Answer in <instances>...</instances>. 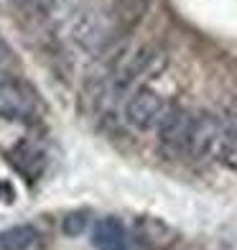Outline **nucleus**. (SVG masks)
<instances>
[{
	"instance_id": "nucleus-1",
	"label": "nucleus",
	"mask_w": 237,
	"mask_h": 250,
	"mask_svg": "<svg viewBox=\"0 0 237 250\" xmlns=\"http://www.w3.org/2000/svg\"><path fill=\"white\" fill-rule=\"evenodd\" d=\"M115 31L118 26H115L112 13H107L102 8H95V5L77 8L69 18V23H66L69 41L79 51H87V54L105 49L112 41V36H115Z\"/></svg>"
},
{
	"instance_id": "nucleus-2",
	"label": "nucleus",
	"mask_w": 237,
	"mask_h": 250,
	"mask_svg": "<svg viewBox=\"0 0 237 250\" xmlns=\"http://www.w3.org/2000/svg\"><path fill=\"white\" fill-rule=\"evenodd\" d=\"M166 112V100L151 87H138L135 92L125 100V107H122V118L125 125L138 133L153 130L161 115Z\"/></svg>"
},
{
	"instance_id": "nucleus-3",
	"label": "nucleus",
	"mask_w": 237,
	"mask_h": 250,
	"mask_svg": "<svg viewBox=\"0 0 237 250\" xmlns=\"http://www.w3.org/2000/svg\"><path fill=\"white\" fill-rule=\"evenodd\" d=\"M219 130H222V120L214 112H197V115H191L184 153L191 156L194 161H207V158L217 156Z\"/></svg>"
},
{
	"instance_id": "nucleus-4",
	"label": "nucleus",
	"mask_w": 237,
	"mask_h": 250,
	"mask_svg": "<svg viewBox=\"0 0 237 250\" xmlns=\"http://www.w3.org/2000/svg\"><path fill=\"white\" fill-rule=\"evenodd\" d=\"M0 118H8V120L36 118V97L16 79L0 77Z\"/></svg>"
},
{
	"instance_id": "nucleus-5",
	"label": "nucleus",
	"mask_w": 237,
	"mask_h": 250,
	"mask_svg": "<svg viewBox=\"0 0 237 250\" xmlns=\"http://www.w3.org/2000/svg\"><path fill=\"white\" fill-rule=\"evenodd\" d=\"M189 123H191V112L181 105H166V112L158 120L156 130H158V141L163 148L168 151H184L186 143V133H189Z\"/></svg>"
},
{
	"instance_id": "nucleus-6",
	"label": "nucleus",
	"mask_w": 237,
	"mask_h": 250,
	"mask_svg": "<svg viewBox=\"0 0 237 250\" xmlns=\"http://www.w3.org/2000/svg\"><path fill=\"white\" fill-rule=\"evenodd\" d=\"M43 232L36 225H16L0 232V250H41Z\"/></svg>"
},
{
	"instance_id": "nucleus-7",
	"label": "nucleus",
	"mask_w": 237,
	"mask_h": 250,
	"mask_svg": "<svg viewBox=\"0 0 237 250\" xmlns=\"http://www.w3.org/2000/svg\"><path fill=\"white\" fill-rule=\"evenodd\" d=\"M156 62V56L151 49H138L128 54L125 59L118 64V74H115V89H125L128 84H133L140 74H145L151 69V64Z\"/></svg>"
},
{
	"instance_id": "nucleus-8",
	"label": "nucleus",
	"mask_w": 237,
	"mask_h": 250,
	"mask_svg": "<svg viewBox=\"0 0 237 250\" xmlns=\"http://www.w3.org/2000/svg\"><path fill=\"white\" fill-rule=\"evenodd\" d=\"M92 243L97 250H128V232L125 225L115 217H105L95 225Z\"/></svg>"
},
{
	"instance_id": "nucleus-9",
	"label": "nucleus",
	"mask_w": 237,
	"mask_h": 250,
	"mask_svg": "<svg viewBox=\"0 0 237 250\" xmlns=\"http://www.w3.org/2000/svg\"><path fill=\"white\" fill-rule=\"evenodd\" d=\"M217 161L237 171V112H230L227 118L222 120V130H219V146H217Z\"/></svg>"
},
{
	"instance_id": "nucleus-10",
	"label": "nucleus",
	"mask_w": 237,
	"mask_h": 250,
	"mask_svg": "<svg viewBox=\"0 0 237 250\" xmlns=\"http://www.w3.org/2000/svg\"><path fill=\"white\" fill-rule=\"evenodd\" d=\"M8 62H10V49H8V43L0 39V66L8 64Z\"/></svg>"
}]
</instances>
